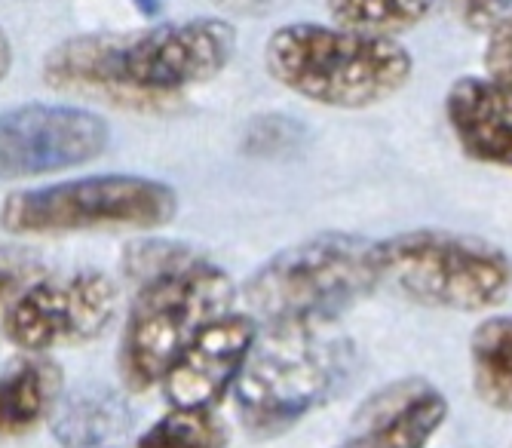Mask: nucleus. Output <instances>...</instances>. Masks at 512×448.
<instances>
[{
	"label": "nucleus",
	"mask_w": 512,
	"mask_h": 448,
	"mask_svg": "<svg viewBox=\"0 0 512 448\" xmlns=\"http://www.w3.org/2000/svg\"><path fill=\"white\" fill-rule=\"evenodd\" d=\"M108 123L74 105H19L0 114V182L83 166L105 154Z\"/></svg>",
	"instance_id": "9"
},
{
	"label": "nucleus",
	"mask_w": 512,
	"mask_h": 448,
	"mask_svg": "<svg viewBox=\"0 0 512 448\" xmlns=\"http://www.w3.org/2000/svg\"><path fill=\"white\" fill-rule=\"evenodd\" d=\"M258 338V323L243 313H224L178 353L160 387L172 409H215L234 390Z\"/></svg>",
	"instance_id": "10"
},
{
	"label": "nucleus",
	"mask_w": 512,
	"mask_h": 448,
	"mask_svg": "<svg viewBox=\"0 0 512 448\" xmlns=\"http://www.w3.org/2000/svg\"><path fill=\"white\" fill-rule=\"evenodd\" d=\"M10 65H13V47H10V37L0 31V83H4Z\"/></svg>",
	"instance_id": "21"
},
{
	"label": "nucleus",
	"mask_w": 512,
	"mask_h": 448,
	"mask_svg": "<svg viewBox=\"0 0 512 448\" xmlns=\"http://www.w3.org/2000/svg\"><path fill=\"white\" fill-rule=\"evenodd\" d=\"M341 448H365V445H359L356 439H350V442H347V445H341Z\"/></svg>",
	"instance_id": "22"
},
{
	"label": "nucleus",
	"mask_w": 512,
	"mask_h": 448,
	"mask_svg": "<svg viewBox=\"0 0 512 448\" xmlns=\"http://www.w3.org/2000/svg\"><path fill=\"white\" fill-rule=\"evenodd\" d=\"M485 68H488V77L512 83V16L503 19L497 28H491L488 50H485Z\"/></svg>",
	"instance_id": "19"
},
{
	"label": "nucleus",
	"mask_w": 512,
	"mask_h": 448,
	"mask_svg": "<svg viewBox=\"0 0 512 448\" xmlns=\"http://www.w3.org/2000/svg\"><path fill=\"white\" fill-rule=\"evenodd\" d=\"M126 409L111 393H83L71 399L56 418L53 430L65 448H96L126 430Z\"/></svg>",
	"instance_id": "15"
},
{
	"label": "nucleus",
	"mask_w": 512,
	"mask_h": 448,
	"mask_svg": "<svg viewBox=\"0 0 512 448\" xmlns=\"http://www.w3.org/2000/svg\"><path fill=\"white\" fill-rule=\"evenodd\" d=\"M381 286L375 243L319 234L273 255L246 286L252 320L264 329H319Z\"/></svg>",
	"instance_id": "4"
},
{
	"label": "nucleus",
	"mask_w": 512,
	"mask_h": 448,
	"mask_svg": "<svg viewBox=\"0 0 512 448\" xmlns=\"http://www.w3.org/2000/svg\"><path fill=\"white\" fill-rule=\"evenodd\" d=\"M234 50V25L215 16L163 22L132 34H80L43 59V80L59 93L120 108H154L218 77Z\"/></svg>",
	"instance_id": "1"
},
{
	"label": "nucleus",
	"mask_w": 512,
	"mask_h": 448,
	"mask_svg": "<svg viewBox=\"0 0 512 448\" xmlns=\"http://www.w3.org/2000/svg\"><path fill=\"white\" fill-rule=\"evenodd\" d=\"M126 271L138 283L117 350L120 378L142 393L163 381L178 353L200 329L234 307V283L218 264L188 246L145 240L126 252Z\"/></svg>",
	"instance_id": "2"
},
{
	"label": "nucleus",
	"mask_w": 512,
	"mask_h": 448,
	"mask_svg": "<svg viewBox=\"0 0 512 448\" xmlns=\"http://www.w3.org/2000/svg\"><path fill=\"white\" fill-rule=\"evenodd\" d=\"M117 304V283L92 267L37 277L10 304L0 332L13 347L43 356L105 335L117 317Z\"/></svg>",
	"instance_id": "8"
},
{
	"label": "nucleus",
	"mask_w": 512,
	"mask_h": 448,
	"mask_svg": "<svg viewBox=\"0 0 512 448\" xmlns=\"http://www.w3.org/2000/svg\"><path fill=\"white\" fill-rule=\"evenodd\" d=\"M40 277V258L25 246H0V323L10 304Z\"/></svg>",
	"instance_id": "18"
},
{
	"label": "nucleus",
	"mask_w": 512,
	"mask_h": 448,
	"mask_svg": "<svg viewBox=\"0 0 512 448\" xmlns=\"http://www.w3.org/2000/svg\"><path fill=\"white\" fill-rule=\"evenodd\" d=\"M445 415L448 402L430 381L402 378L362 402L353 439L365 448H424Z\"/></svg>",
	"instance_id": "11"
},
{
	"label": "nucleus",
	"mask_w": 512,
	"mask_h": 448,
	"mask_svg": "<svg viewBox=\"0 0 512 448\" xmlns=\"http://www.w3.org/2000/svg\"><path fill=\"white\" fill-rule=\"evenodd\" d=\"M227 430L212 409H169L135 448H224Z\"/></svg>",
	"instance_id": "17"
},
{
	"label": "nucleus",
	"mask_w": 512,
	"mask_h": 448,
	"mask_svg": "<svg viewBox=\"0 0 512 448\" xmlns=\"http://www.w3.org/2000/svg\"><path fill=\"white\" fill-rule=\"evenodd\" d=\"M463 25L470 28H497L512 16V0H454Z\"/></svg>",
	"instance_id": "20"
},
{
	"label": "nucleus",
	"mask_w": 512,
	"mask_h": 448,
	"mask_svg": "<svg viewBox=\"0 0 512 448\" xmlns=\"http://www.w3.org/2000/svg\"><path fill=\"white\" fill-rule=\"evenodd\" d=\"M178 197L145 175H86L16 191L0 206V228L13 237H62L83 231H151L175 218Z\"/></svg>",
	"instance_id": "6"
},
{
	"label": "nucleus",
	"mask_w": 512,
	"mask_h": 448,
	"mask_svg": "<svg viewBox=\"0 0 512 448\" xmlns=\"http://www.w3.org/2000/svg\"><path fill=\"white\" fill-rule=\"evenodd\" d=\"M473 384L488 406L512 412V317H491L473 332Z\"/></svg>",
	"instance_id": "14"
},
{
	"label": "nucleus",
	"mask_w": 512,
	"mask_h": 448,
	"mask_svg": "<svg viewBox=\"0 0 512 448\" xmlns=\"http://www.w3.org/2000/svg\"><path fill=\"white\" fill-rule=\"evenodd\" d=\"M381 286L442 310H491L512 289V264L488 240L454 231H405L375 243Z\"/></svg>",
	"instance_id": "5"
},
{
	"label": "nucleus",
	"mask_w": 512,
	"mask_h": 448,
	"mask_svg": "<svg viewBox=\"0 0 512 448\" xmlns=\"http://www.w3.org/2000/svg\"><path fill=\"white\" fill-rule=\"evenodd\" d=\"M319 329H267L264 338H255L234 384L240 421L255 436L286 433L341 384L347 347L322 338Z\"/></svg>",
	"instance_id": "7"
},
{
	"label": "nucleus",
	"mask_w": 512,
	"mask_h": 448,
	"mask_svg": "<svg viewBox=\"0 0 512 448\" xmlns=\"http://www.w3.org/2000/svg\"><path fill=\"white\" fill-rule=\"evenodd\" d=\"M62 390V369L46 356H22L0 372V439L31 433L50 418Z\"/></svg>",
	"instance_id": "13"
},
{
	"label": "nucleus",
	"mask_w": 512,
	"mask_h": 448,
	"mask_svg": "<svg viewBox=\"0 0 512 448\" xmlns=\"http://www.w3.org/2000/svg\"><path fill=\"white\" fill-rule=\"evenodd\" d=\"M448 123L470 157L512 169V83L463 77L451 86Z\"/></svg>",
	"instance_id": "12"
},
{
	"label": "nucleus",
	"mask_w": 512,
	"mask_h": 448,
	"mask_svg": "<svg viewBox=\"0 0 512 448\" xmlns=\"http://www.w3.org/2000/svg\"><path fill=\"white\" fill-rule=\"evenodd\" d=\"M264 65L295 96L329 108L378 105L411 77V56L393 37L310 22L273 31Z\"/></svg>",
	"instance_id": "3"
},
{
	"label": "nucleus",
	"mask_w": 512,
	"mask_h": 448,
	"mask_svg": "<svg viewBox=\"0 0 512 448\" xmlns=\"http://www.w3.org/2000/svg\"><path fill=\"white\" fill-rule=\"evenodd\" d=\"M436 4L439 0H329V13L341 28L387 37L417 25Z\"/></svg>",
	"instance_id": "16"
}]
</instances>
